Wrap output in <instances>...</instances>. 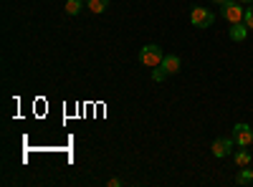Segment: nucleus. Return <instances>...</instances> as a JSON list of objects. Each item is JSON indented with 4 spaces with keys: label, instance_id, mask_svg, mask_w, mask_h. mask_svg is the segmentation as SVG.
Wrapping results in <instances>:
<instances>
[{
    "label": "nucleus",
    "instance_id": "obj_1",
    "mask_svg": "<svg viewBox=\"0 0 253 187\" xmlns=\"http://www.w3.org/2000/svg\"><path fill=\"white\" fill-rule=\"evenodd\" d=\"M162 58H165V51H162L157 43H147V46H142V51H139V64L150 66V69L160 66Z\"/></svg>",
    "mask_w": 253,
    "mask_h": 187
},
{
    "label": "nucleus",
    "instance_id": "obj_2",
    "mask_svg": "<svg viewBox=\"0 0 253 187\" xmlns=\"http://www.w3.org/2000/svg\"><path fill=\"white\" fill-rule=\"evenodd\" d=\"M243 3H238V0H228V3L220 5V15L228 20L230 26L233 23H243V15H246V8H241Z\"/></svg>",
    "mask_w": 253,
    "mask_h": 187
},
{
    "label": "nucleus",
    "instance_id": "obj_3",
    "mask_svg": "<svg viewBox=\"0 0 253 187\" xmlns=\"http://www.w3.org/2000/svg\"><path fill=\"white\" fill-rule=\"evenodd\" d=\"M190 20H193L195 28H210L215 23V13L208 10V8H193V13H190Z\"/></svg>",
    "mask_w": 253,
    "mask_h": 187
},
{
    "label": "nucleus",
    "instance_id": "obj_4",
    "mask_svg": "<svg viewBox=\"0 0 253 187\" xmlns=\"http://www.w3.org/2000/svg\"><path fill=\"white\" fill-rule=\"evenodd\" d=\"M233 139H236L238 147H251V144H253V129H251V124L238 121L236 127H233Z\"/></svg>",
    "mask_w": 253,
    "mask_h": 187
},
{
    "label": "nucleus",
    "instance_id": "obj_5",
    "mask_svg": "<svg viewBox=\"0 0 253 187\" xmlns=\"http://www.w3.org/2000/svg\"><path fill=\"white\" fill-rule=\"evenodd\" d=\"M213 154L218 157V159H223V157H228V154H233V150H236V139L233 137H218L215 142H213Z\"/></svg>",
    "mask_w": 253,
    "mask_h": 187
},
{
    "label": "nucleus",
    "instance_id": "obj_6",
    "mask_svg": "<svg viewBox=\"0 0 253 187\" xmlns=\"http://www.w3.org/2000/svg\"><path fill=\"white\" fill-rule=\"evenodd\" d=\"M248 26L246 23H233L230 26V31H228V36H230V40H236V43H241V40H246L248 38Z\"/></svg>",
    "mask_w": 253,
    "mask_h": 187
},
{
    "label": "nucleus",
    "instance_id": "obj_7",
    "mask_svg": "<svg viewBox=\"0 0 253 187\" xmlns=\"http://www.w3.org/2000/svg\"><path fill=\"white\" fill-rule=\"evenodd\" d=\"M160 66L172 76V74H177V71H180V58H177L175 53H165V58H162V64H160Z\"/></svg>",
    "mask_w": 253,
    "mask_h": 187
},
{
    "label": "nucleus",
    "instance_id": "obj_8",
    "mask_svg": "<svg viewBox=\"0 0 253 187\" xmlns=\"http://www.w3.org/2000/svg\"><path fill=\"white\" fill-rule=\"evenodd\" d=\"M233 159H236V167H248V164L253 162V157H251L248 150H238V152L233 154Z\"/></svg>",
    "mask_w": 253,
    "mask_h": 187
},
{
    "label": "nucleus",
    "instance_id": "obj_9",
    "mask_svg": "<svg viewBox=\"0 0 253 187\" xmlns=\"http://www.w3.org/2000/svg\"><path fill=\"white\" fill-rule=\"evenodd\" d=\"M94 15H101L104 10H107L109 8V0H89V5H86Z\"/></svg>",
    "mask_w": 253,
    "mask_h": 187
},
{
    "label": "nucleus",
    "instance_id": "obj_10",
    "mask_svg": "<svg viewBox=\"0 0 253 187\" xmlns=\"http://www.w3.org/2000/svg\"><path fill=\"white\" fill-rule=\"evenodd\" d=\"M251 182H253V170L241 167V172H238V185H251Z\"/></svg>",
    "mask_w": 253,
    "mask_h": 187
},
{
    "label": "nucleus",
    "instance_id": "obj_11",
    "mask_svg": "<svg viewBox=\"0 0 253 187\" xmlns=\"http://www.w3.org/2000/svg\"><path fill=\"white\" fill-rule=\"evenodd\" d=\"M81 8H84L81 0H69V3H66V13H69V15H79Z\"/></svg>",
    "mask_w": 253,
    "mask_h": 187
},
{
    "label": "nucleus",
    "instance_id": "obj_12",
    "mask_svg": "<svg viewBox=\"0 0 253 187\" xmlns=\"http://www.w3.org/2000/svg\"><path fill=\"white\" fill-rule=\"evenodd\" d=\"M167 76H170V74H167L162 66H155V69H152V78H155V81H165Z\"/></svg>",
    "mask_w": 253,
    "mask_h": 187
},
{
    "label": "nucleus",
    "instance_id": "obj_13",
    "mask_svg": "<svg viewBox=\"0 0 253 187\" xmlns=\"http://www.w3.org/2000/svg\"><path fill=\"white\" fill-rule=\"evenodd\" d=\"M243 23L253 31V3H251V8H246V15H243Z\"/></svg>",
    "mask_w": 253,
    "mask_h": 187
},
{
    "label": "nucleus",
    "instance_id": "obj_14",
    "mask_svg": "<svg viewBox=\"0 0 253 187\" xmlns=\"http://www.w3.org/2000/svg\"><path fill=\"white\" fill-rule=\"evenodd\" d=\"M109 185H112V187H119L122 182H119V177H112V180H109Z\"/></svg>",
    "mask_w": 253,
    "mask_h": 187
},
{
    "label": "nucleus",
    "instance_id": "obj_15",
    "mask_svg": "<svg viewBox=\"0 0 253 187\" xmlns=\"http://www.w3.org/2000/svg\"><path fill=\"white\" fill-rule=\"evenodd\" d=\"M213 3H218V5H223V3H228V0H213Z\"/></svg>",
    "mask_w": 253,
    "mask_h": 187
},
{
    "label": "nucleus",
    "instance_id": "obj_16",
    "mask_svg": "<svg viewBox=\"0 0 253 187\" xmlns=\"http://www.w3.org/2000/svg\"><path fill=\"white\" fill-rule=\"evenodd\" d=\"M238 3H248V5H251V3H253V0H238Z\"/></svg>",
    "mask_w": 253,
    "mask_h": 187
}]
</instances>
